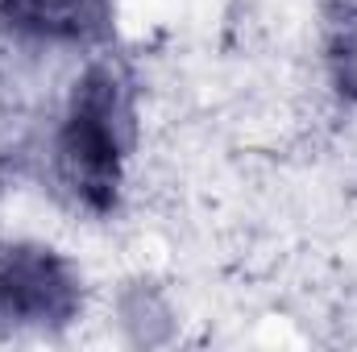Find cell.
<instances>
[{"instance_id": "obj_1", "label": "cell", "mask_w": 357, "mask_h": 352, "mask_svg": "<svg viewBox=\"0 0 357 352\" xmlns=\"http://www.w3.org/2000/svg\"><path fill=\"white\" fill-rule=\"evenodd\" d=\"M133 150V91L116 63L96 58L71 83L54 129V175L75 203L108 211Z\"/></svg>"}, {"instance_id": "obj_2", "label": "cell", "mask_w": 357, "mask_h": 352, "mask_svg": "<svg viewBox=\"0 0 357 352\" xmlns=\"http://www.w3.org/2000/svg\"><path fill=\"white\" fill-rule=\"evenodd\" d=\"M79 315V278L33 241H0V336L59 332Z\"/></svg>"}, {"instance_id": "obj_3", "label": "cell", "mask_w": 357, "mask_h": 352, "mask_svg": "<svg viewBox=\"0 0 357 352\" xmlns=\"http://www.w3.org/2000/svg\"><path fill=\"white\" fill-rule=\"evenodd\" d=\"M0 29L33 50H91L112 33V0H0Z\"/></svg>"}]
</instances>
